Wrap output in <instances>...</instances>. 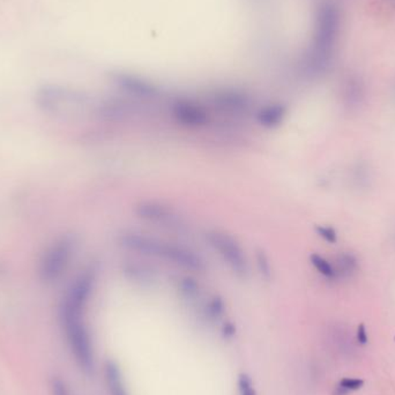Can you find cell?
Instances as JSON below:
<instances>
[{"label": "cell", "instance_id": "2", "mask_svg": "<svg viewBox=\"0 0 395 395\" xmlns=\"http://www.w3.org/2000/svg\"><path fill=\"white\" fill-rule=\"evenodd\" d=\"M119 244L129 251L148 257H156L183 267L188 270H203L205 262L196 252L177 244L168 243L146 233H124L119 236Z\"/></svg>", "mask_w": 395, "mask_h": 395}, {"label": "cell", "instance_id": "20", "mask_svg": "<svg viewBox=\"0 0 395 395\" xmlns=\"http://www.w3.org/2000/svg\"><path fill=\"white\" fill-rule=\"evenodd\" d=\"M50 390H51V395H72L66 381L60 377L52 378Z\"/></svg>", "mask_w": 395, "mask_h": 395}, {"label": "cell", "instance_id": "23", "mask_svg": "<svg viewBox=\"0 0 395 395\" xmlns=\"http://www.w3.org/2000/svg\"><path fill=\"white\" fill-rule=\"evenodd\" d=\"M257 264H258L260 273L264 274L265 277H270V262H268V259H267L266 255L264 252L260 251L257 255Z\"/></svg>", "mask_w": 395, "mask_h": 395}, {"label": "cell", "instance_id": "11", "mask_svg": "<svg viewBox=\"0 0 395 395\" xmlns=\"http://www.w3.org/2000/svg\"><path fill=\"white\" fill-rule=\"evenodd\" d=\"M104 378H105L109 394L129 395L126 390L125 381L123 378L122 370L117 363L114 361H107L104 364Z\"/></svg>", "mask_w": 395, "mask_h": 395}, {"label": "cell", "instance_id": "8", "mask_svg": "<svg viewBox=\"0 0 395 395\" xmlns=\"http://www.w3.org/2000/svg\"><path fill=\"white\" fill-rule=\"evenodd\" d=\"M342 97L346 107L357 109L361 107L366 97V85L364 79L356 73L348 74L342 86Z\"/></svg>", "mask_w": 395, "mask_h": 395}, {"label": "cell", "instance_id": "5", "mask_svg": "<svg viewBox=\"0 0 395 395\" xmlns=\"http://www.w3.org/2000/svg\"><path fill=\"white\" fill-rule=\"evenodd\" d=\"M75 245L77 242L73 236H65L48 249L40 266V274L43 280L52 282L65 272L73 255Z\"/></svg>", "mask_w": 395, "mask_h": 395}, {"label": "cell", "instance_id": "15", "mask_svg": "<svg viewBox=\"0 0 395 395\" xmlns=\"http://www.w3.org/2000/svg\"><path fill=\"white\" fill-rule=\"evenodd\" d=\"M310 262L314 265V268L322 274V277L329 280H336V272L334 265H332L329 260H326L322 255L314 253L311 255Z\"/></svg>", "mask_w": 395, "mask_h": 395}, {"label": "cell", "instance_id": "14", "mask_svg": "<svg viewBox=\"0 0 395 395\" xmlns=\"http://www.w3.org/2000/svg\"><path fill=\"white\" fill-rule=\"evenodd\" d=\"M118 84L125 90L137 95V97H151L155 94V89L153 88L152 86H149L141 80H137V79L122 78Z\"/></svg>", "mask_w": 395, "mask_h": 395}, {"label": "cell", "instance_id": "25", "mask_svg": "<svg viewBox=\"0 0 395 395\" xmlns=\"http://www.w3.org/2000/svg\"><path fill=\"white\" fill-rule=\"evenodd\" d=\"M223 333H225V336H233V333H235V329H233V325H230V324H228V325L225 326Z\"/></svg>", "mask_w": 395, "mask_h": 395}, {"label": "cell", "instance_id": "10", "mask_svg": "<svg viewBox=\"0 0 395 395\" xmlns=\"http://www.w3.org/2000/svg\"><path fill=\"white\" fill-rule=\"evenodd\" d=\"M285 115H287V109L285 105L280 103L268 104L258 111L257 122L262 127L275 129L283 123Z\"/></svg>", "mask_w": 395, "mask_h": 395}, {"label": "cell", "instance_id": "13", "mask_svg": "<svg viewBox=\"0 0 395 395\" xmlns=\"http://www.w3.org/2000/svg\"><path fill=\"white\" fill-rule=\"evenodd\" d=\"M123 273L125 274L126 277L129 280H133L134 282H139L141 285L148 283L151 285L155 281V273L153 272L152 268L141 265V264H126L123 270Z\"/></svg>", "mask_w": 395, "mask_h": 395}, {"label": "cell", "instance_id": "24", "mask_svg": "<svg viewBox=\"0 0 395 395\" xmlns=\"http://www.w3.org/2000/svg\"><path fill=\"white\" fill-rule=\"evenodd\" d=\"M357 340L359 344H366L368 342V334H366V326L359 325L357 331Z\"/></svg>", "mask_w": 395, "mask_h": 395}, {"label": "cell", "instance_id": "3", "mask_svg": "<svg viewBox=\"0 0 395 395\" xmlns=\"http://www.w3.org/2000/svg\"><path fill=\"white\" fill-rule=\"evenodd\" d=\"M341 13L332 3L324 4L318 13L314 49L309 60V71L314 75L325 73L332 63L333 49L340 34Z\"/></svg>", "mask_w": 395, "mask_h": 395}, {"label": "cell", "instance_id": "18", "mask_svg": "<svg viewBox=\"0 0 395 395\" xmlns=\"http://www.w3.org/2000/svg\"><path fill=\"white\" fill-rule=\"evenodd\" d=\"M237 386H238V394L240 395H257L255 384H253L251 377L248 376L246 373L240 374L238 381H237Z\"/></svg>", "mask_w": 395, "mask_h": 395}, {"label": "cell", "instance_id": "16", "mask_svg": "<svg viewBox=\"0 0 395 395\" xmlns=\"http://www.w3.org/2000/svg\"><path fill=\"white\" fill-rule=\"evenodd\" d=\"M351 181L356 185V188H366L371 181V171L366 163H359L355 166L351 175Z\"/></svg>", "mask_w": 395, "mask_h": 395}, {"label": "cell", "instance_id": "7", "mask_svg": "<svg viewBox=\"0 0 395 395\" xmlns=\"http://www.w3.org/2000/svg\"><path fill=\"white\" fill-rule=\"evenodd\" d=\"M136 214L144 221L160 225H174L177 215L170 207L157 201H141L136 206Z\"/></svg>", "mask_w": 395, "mask_h": 395}, {"label": "cell", "instance_id": "1", "mask_svg": "<svg viewBox=\"0 0 395 395\" xmlns=\"http://www.w3.org/2000/svg\"><path fill=\"white\" fill-rule=\"evenodd\" d=\"M90 295V292L84 285H71L60 311V322L71 353L79 368L86 373H92L95 366L92 337L84 319Z\"/></svg>", "mask_w": 395, "mask_h": 395}, {"label": "cell", "instance_id": "12", "mask_svg": "<svg viewBox=\"0 0 395 395\" xmlns=\"http://www.w3.org/2000/svg\"><path fill=\"white\" fill-rule=\"evenodd\" d=\"M359 260L351 252H344L336 258L335 268L336 280L339 279H349L354 277L359 270Z\"/></svg>", "mask_w": 395, "mask_h": 395}, {"label": "cell", "instance_id": "21", "mask_svg": "<svg viewBox=\"0 0 395 395\" xmlns=\"http://www.w3.org/2000/svg\"><path fill=\"white\" fill-rule=\"evenodd\" d=\"M223 303L221 299L213 298L209 303L207 304L206 314L211 319H218L223 314Z\"/></svg>", "mask_w": 395, "mask_h": 395}, {"label": "cell", "instance_id": "22", "mask_svg": "<svg viewBox=\"0 0 395 395\" xmlns=\"http://www.w3.org/2000/svg\"><path fill=\"white\" fill-rule=\"evenodd\" d=\"M316 230H317L318 235L322 237V238H324L326 242H329V243L331 244L336 243V240H337V235H336V231L334 230V228H332V227L318 225Z\"/></svg>", "mask_w": 395, "mask_h": 395}, {"label": "cell", "instance_id": "19", "mask_svg": "<svg viewBox=\"0 0 395 395\" xmlns=\"http://www.w3.org/2000/svg\"><path fill=\"white\" fill-rule=\"evenodd\" d=\"M181 292L188 298H194L199 294V285L191 277H185L181 282Z\"/></svg>", "mask_w": 395, "mask_h": 395}, {"label": "cell", "instance_id": "17", "mask_svg": "<svg viewBox=\"0 0 395 395\" xmlns=\"http://www.w3.org/2000/svg\"><path fill=\"white\" fill-rule=\"evenodd\" d=\"M364 381L362 379H357V378H344L342 381L339 383V386L336 388V394L344 395L348 391H356L362 387Z\"/></svg>", "mask_w": 395, "mask_h": 395}, {"label": "cell", "instance_id": "6", "mask_svg": "<svg viewBox=\"0 0 395 395\" xmlns=\"http://www.w3.org/2000/svg\"><path fill=\"white\" fill-rule=\"evenodd\" d=\"M171 114L178 124L190 129H199L209 123V114L206 109L192 101L175 102L171 107Z\"/></svg>", "mask_w": 395, "mask_h": 395}, {"label": "cell", "instance_id": "4", "mask_svg": "<svg viewBox=\"0 0 395 395\" xmlns=\"http://www.w3.org/2000/svg\"><path fill=\"white\" fill-rule=\"evenodd\" d=\"M206 240L233 273L238 277L248 275L249 262L246 255L240 244L231 235L221 230H211L206 233Z\"/></svg>", "mask_w": 395, "mask_h": 395}, {"label": "cell", "instance_id": "9", "mask_svg": "<svg viewBox=\"0 0 395 395\" xmlns=\"http://www.w3.org/2000/svg\"><path fill=\"white\" fill-rule=\"evenodd\" d=\"M215 104L223 112L235 116L245 114L249 110L250 100L244 94L236 92H225L215 97Z\"/></svg>", "mask_w": 395, "mask_h": 395}]
</instances>
